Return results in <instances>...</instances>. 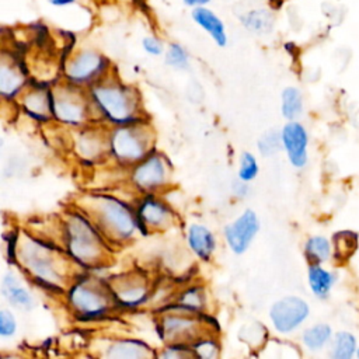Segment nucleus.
<instances>
[{
  "label": "nucleus",
  "instance_id": "nucleus-1",
  "mask_svg": "<svg viewBox=\"0 0 359 359\" xmlns=\"http://www.w3.org/2000/svg\"><path fill=\"white\" fill-rule=\"evenodd\" d=\"M15 265L38 287L53 294H65L69 283L76 276L73 272L76 265L62 244L32 231L18 233Z\"/></svg>",
  "mask_w": 359,
  "mask_h": 359
},
{
  "label": "nucleus",
  "instance_id": "nucleus-2",
  "mask_svg": "<svg viewBox=\"0 0 359 359\" xmlns=\"http://www.w3.org/2000/svg\"><path fill=\"white\" fill-rule=\"evenodd\" d=\"M60 244L73 264L83 271L107 265L114 254L112 247H115L79 206L69 209L62 217Z\"/></svg>",
  "mask_w": 359,
  "mask_h": 359
},
{
  "label": "nucleus",
  "instance_id": "nucleus-3",
  "mask_svg": "<svg viewBox=\"0 0 359 359\" xmlns=\"http://www.w3.org/2000/svg\"><path fill=\"white\" fill-rule=\"evenodd\" d=\"M94 119L108 128L146 121L139 91L114 77H104L87 88Z\"/></svg>",
  "mask_w": 359,
  "mask_h": 359
},
{
  "label": "nucleus",
  "instance_id": "nucleus-4",
  "mask_svg": "<svg viewBox=\"0 0 359 359\" xmlns=\"http://www.w3.org/2000/svg\"><path fill=\"white\" fill-rule=\"evenodd\" d=\"M76 206L95 222L115 247L132 241L140 233L135 205L116 195L90 192L80 198Z\"/></svg>",
  "mask_w": 359,
  "mask_h": 359
},
{
  "label": "nucleus",
  "instance_id": "nucleus-5",
  "mask_svg": "<svg viewBox=\"0 0 359 359\" xmlns=\"http://www.w3.org/2000/svg\"><path fill=\"white\" fill-rule=\"evenodd\" d=\"M65 302L79 321L102 320L116 309L107 279H97L88 273L72 279L65 290Z\"/></svg>",
  "mask_w": 359,
  "mask_h": 359
},
{
  "label": "nucleus",
  "instance_id": "nucleus-6",
  "mask_svg": "<svg viewBox=\"0 0 359 359\" xmlns=\"http://www.w3.org/2000/svg\"><path fill=\"white\" fill-rule=\"evenodd\" d=\"M156 150V135L147 121L108 128V153L118 165L130 168Z\"/></svg>",
  "mask_w": 359,
  "mask_h": 359
},
{
  "label": "nucleus",
  "instance_id": "nucleus-7",
  "mask_svg": "<svg viewBox=\"0 0 359 359\" xmlns=\"http://www.w3.org/2000/svg\"><path fill=\"white\" fill-rule=\"evenodd\" d=\"M52 116L56 123L73 129L94 123L95 119L87 88L69 83L52 88Z\"/></svg>",
  "mask_w": 359,
  "mask_h": 359
},
{
  "label": "nucleus",
  "instance_id": "nucleus-8",
  "mask_svg": "<svg viewBox=\"0 0 359 359\" xmlns=\"http://www.w3.org/2000/svg\"><path fill=\"white\" fill-rule=\"evenodd\" d=\"M116 309L136 310L147 304L153 296V283L140 269L121 272L107 279Z\"/></svg>",
  "mask_w": 359,
  "mask_h": 359
},
{
  "label": "nucleus",
  "instance_id": "nucleus-9",
  "mask_svg": "<svg viewBox=\"0 0 359 359\" xmlns=\"http://www.w3.org/2000/svg\"><path fill=\"white\" fill-rule=\"evenodd\" d=\"M171 181V165L168 158L154 150L143 160L129 168V182L140 195L160 194Z\"/></svg>",
  "mask_w": 359,
  "mask_h": 359
},
{
  "label": "nucleus",
  "instance_id": "nucleus-10",
  "mask_svg": "<svg viewBox=\"0 0 359 359\" xmlns=\"http://www.w3.org/2000/svg\"><path fill=\"white\" fill-rule=\"evenodd\" d=\"M156 331L163 342H185L189 344L203 332H212L202 314H191L184 311H163L158 314Z\"/></svg>",
  "mask_w": 359,
  "mask_h": 359
},
{
  "label": "nucleus",
  "instance_id": "nucleus-11",
  "mask_svg": "<svg viewBox=\"0 0 359 359\" xmlns=\"http://www.w3.org/2000/svg\"><path fill=\"white\" fill-rule=\"evenodd\" d=\"M109 60L100 52L83 49L72 56L63 69L65 80L69 84L88 88L108 76Z\"/></svg>",
  "mask_w": 359,
  "mask_h": 359
},
{
  "label": "nucleus",
  "instance_id": "nucleus-12",
  "mask_svg": "<svg viewBox=\"0 0 359 359\" xmlns=\"http://www.w3.org/2000/svg\"><path fill=\"white\" fill-rule=\"evenodd\" d=\"M136 216L139 222L140 234L147 236L154 231H164L172 227L178 216L168 202L158 196V194L140 195L135 203Z\"/></svg>",
  "mask_w": 359,
  "mask_h": 359
},
{
  "label": "nucleus",
  "instance_id": "nucleus-13",
  "mask_svg": "<svg viewBox=\"0 0 359 359\" xmlns=\"http://www.w3.org/2000/svg\"><path fill=\"white\" fill-rule=\"evenodd\" d=\"M310 307L304 299L299 296H285L278 299L269 307V321L279 334H290L296 331L309 317Z\"/></svg>",
  "mask_w": 359,
  "mask_h": 359
},
{
  "label": "nucleus",
  "instance_id": "nucleus-14",
  "mask_svg": "<svg viewBox=\"0 0 359 359\" xmlns=\"http://www.w3.org/2000/svg\"><path fill=\"white\" fill-rule=\"evenodd\" d=\"M261 229L258 215L247 208L223 229V237L229 250L236 255H243L251 247Z\"/></svg>",
  "mask_w": 359,
  "mask_h": 359
},
{
  "label": "nucleus",
  "instance_id": "nucleus-15",
  "mask_svg": "<svg viewBox=\"0 0 359 359\" xmlns=\"http://www.w3.org/2000/svg\"><path fill=\"white\" fill-rule=\"evenodd\" d=\"M94 123L80 128L73 143L76 154L86 163H97L105 157H109L108 128H105L102 123Z\"/></svg>",
  "mask_w": 359,
  "mask_h": 359
},
{
  "label": "nucleus",
  "instance_id": "nucleus-16",
  "mask_svg": "<svg viewBox=\"0 0 359 359\" xmlns=\"http://www.w3.org/2000/svg\"><path fill=\"white\" fill-rule=\"evenodd\" d=\"M18 101L22 112L32 121L39 123L53 121L52 88H48L45 84H36L29 88L25 87Z\"/></svg>",
  "mask_w": 359,
  "mask_h": 359
},
{
  "label": "nucleus",
  "instance_id": "nucleus-17",
  "mask_svg": "<svg viewBox=\"0 0 359 359\" xmlns=\"http://www.w3.org/2000/svg\"><path fill=\"white\" fill-rule=\"evenodd\" d=\"M282 147L286 151L289 163L294 168H303L307 164L309 135L306 128L297 121H289L280 129Z\"/></svg>",
  "mask_w": 359,
  "mask_h": 359
},
{
  "label": "nucleus",
  "instance_id": "nucleus-18",
  "mask_svg": "<svg viewBox=\"0 0 359 359\" xmlns=\"http://www.w3.org/2000/svg\"><path fill=\"white\" fill-rule=\"evenodd\" d=\"M208 304L209 299L206 287L201 283H189L178 290L175 297L170 303L164 304L158 313L175 310L191 314H202L208 311Z\"/></svg>",
  "mask_w": 359,
  "mask_h": 359
},
{
  "label": "nucleus",
  "instance_id": "nucleus-19",
  "mask_svg": "<svg viewBox=\"0 0 359 359\" xmlns=\"http://www.w3.org/2000/svg\"><path fill=\"white\" fill-rule=\"evenodd\" d=\"M185 241L191 252L203 262H209L217 250L216 234L202 223H191L187 227Z\"/></svg>",
  "mask_w": 359,
  "mask_h": 359
},
{
  "label": "nucleus",
  "instance_id": "nucleus-20",
  "mask_svg": "<svg viewBox=\"0 0 359 359\" xmlns=\"http://www.w3.org/2000/svg\"><path fill=\"white\" fill-rule=\"evenodd\" d=\"M27 86V73L22 65L13 57L10 62L3 57L0 69V93L4 100H14L22 94Z\"/></svg>",
  "mask_w": 359,
  "mask_h": 359
},
{
  "label": "nucleus",
  "instance_id": "nucleus-21",
  "mask_svg": "<svg viewBox=\"0 0 359 359\" xmlns=\"http://www.w3.org/2000/svg\"><path fill=\"white\" fill-rule=\"evenodd\" d=\"M104 355L112 359H139L146 356H157L151 346L137 338H115L107 346Z\"/></svg>",
  "mask_w": 359,
  "mask_h": 359
},
{
  "label": "nucleus",
  "instance_id": "nucleus-22",
  "mask_svg": "<svg viewBox=\"0 0 359 359\" xmlns=\"http://www.w3.org/2000/svg\"><path fill=\"white\" fill-rule=\"evenodd\" d=\"M1 294L8 304L20 310H31L34 307V297L29 289L21 283L20 278L13 271H7L3 276Z\"/></svg>",
  "mask_w": 359,
  "mask_h": 359
},
{
  "label": "nucleus",
  "instance_id": "nucleus-23",
  "mask_svg": "<svg viewBox=\"0 0 359 359\" xmlns=\"http://www.w3.org/2000/svg\"><path fill=\"white\" fill-rule=\"evenodd\" d=\"M192 18L202 29H205L210 35V38L216 42L217 46L223 48L227 45V34L224 24L213 11L205 7H196L192 11Z\"/></svg>",
  "mask_w": 359,
  "mask_h": 359
},
{
  "label": "nucleus",
  "instance_id": "nucleus-24",
  "mask_svg": "<svg viewBox=\"0 0 359 359\" xmlns=\"http://www.w3.org/2000/svg\"><path fill=\"white\" fill-rule=\"evenodd\" d=\"M307 279H309V286L313 292L320 299H324L328 296L332 285H334V275L324 269L320 264H310L309 271H307Z\"/></svg>",
  "mask_w": 359,
  "mask_h": 359
},
{
  "label": "nucleus",
  "instance_id": "nucleus-25",
  "mask_svg": "<svg viewBox=\"0 0 359 359\" xmlns=\"http://www.w3.org/2000/svg\"><path fill=\"white\" fill-rule=\"evenodd\" d=\"M194 358L215 359L220 355V342L215 332H203L189 342Z\"/></svg>",
  "mask_w": 359,
  "mask_h": 359
},
{
  "label": "nucleus",
  "instance_id": "nucleus-26",
  "mask_svg": "<svg viewBox=\"0 0 359 359\" xmlns=\"http://www.w3.org/2000/svg\"><path fill=\"white\" fill-rule=\"evenodd\" d=\"M280 112L287 121H296L303 112V95L297 87H286L280 94Z\"/></svg>",
  "mask_w": 359,
  "mask_h": 359
},
{
  "label": "nucleus",
  "instance_id": "nucleus-27",
  "mask_svg": "<svg viewBox=\"0 0 359 359\" xmlns=\"http://www.w3.org/2000/svg\"><path fill=\"white\" fill-rule=\"evenodd\" d=\"M331 245L323 236H313L304 244V255L310 264H321L330 258Z\"/></svg>",
  "mask_w": 359,
  "mask_h": 359
},
{
  "label": "nucleus",
  "instance_id": "nucleus-28",
  "mask_svg": "<svg viewBox=\"0 0 359 359\" xmlns=\"http://www.w3.org/2000/svg\"><path fill=\"white\" fill-rule=\"evenodd\" d=\"M331 339V328L327 324H314L302 334V342L307 349H321Z\"/></svg>",
  "mask_w": 359,
  "mask_h": 359
},
{
  "label": "nucleus",
  "instance_id": "nucleus-29",
  "mask_svg": "<svg viewBox=\"0 0 359 359\" xmlns=\"http://www.w3.org/2000/svg\"><path fill=\"white\" fill-rule=\"evenodd\" d=\"M282 147L280 130L268 129L259 135L257 139V150L262 157H271L276 154Z\"/></svg>",
  "mask_w": 359,
  "mask_h": 359
},
{
  "label": "nucleus",
  "instance_id": "nucleus-30",
  "mask_svg": "<svg viewBox=\"0 0 359 359\" xmlns=\"http://www.w3.org/2000/svg\"><path fill=\"white\" fill-rule=\"evenodd\" d=\"M243 24L247 29L252 32L264 34L272 28L273 20L268 11L254 10V11H250L245 17H243Z\"/></svg>",
  "mask_w": 359,
  "mask_h": 359
},
{
  "label": "nucleus",
  "instance_id": "nucleus-31",
  "mask_svg": "<svg viewBox=\"0 0 359 359\" xmlns=\"http://www.w3.org/2000/svg\"><path fill=\"white\" fill-rule=\"evenodd\" d=\"M259 174V164L254 153L243 151L238 157V170L237 177L243 181L252 182Z\"/></svg>",
  "mask_w": 359,
  "mask_h": 359
},
{
  "label": "nucleus",
  "instance_id": "nucleus-32",
  "mask_svg": "<svg viewBox=\"0 0 359 359\" xmlns=\"http://www.w3.org/2000/svg\"><path fill=\"white\" fill-rule=\"evenodd\" d=\"M356 348V339L349 332H338L332 345V356L335 359H349Z\"/></svg>",
  "mask_w": 359,
  "mask_h": 359
},
{
  "label": "nucleus",
  "instance_id": "nucleus-33",
  "mask_svg": "<svg viewBox=\"0 0 359 359\" xmlns=\"http://www.w3.org/2000/svg\"><path fill=\"white\" fill-rule=\"evenodd\" d=\"M165 65L175 70H187L189 67L188 52L180 43H171L165 50Z\"/></svg>",
  "mask_w": 359,
  "mask_h": 359
},
{
  "label": "nucleus",
  "instance_id": "nucleus-34",
  "mask_svg": "<svg viewBox=\"0 0 359 359\" xmlns=\"http://www.w3.org/2000/svg\"><path fill=\"white\" fill-rule=\"evenodd\" d=\"M158 358L164 359H180V358H191L192 352L189 348V344L185 342H167L165 346L157 352Z\"/></svg>",
  "mask_w": 359,
  "mask_h": 359
},
{
  "label": "nucleus",
  "instance_id": "nucleus-35",
  "mask_svg": "<svg viewBox=\"0 0 359 359\" xmlns=\"http://www.w3.org/2000/svg\"><path fill=\"white\" fill-rule=\"evenodd\" d=\"M18 328V323L11 310L3 307L0 309V337L11 338L15 335Z\"/></svg>",
  "mask_w": 359,
  "mask_h": 359
},
{
  "label": "nucleus",
  "instance_id": "nucleus-36",
  "mask_svg": "<svg viewBox=\"0 0 359 359\" xmlns=\"http://www.w3.org/2000/svg\"><path fill=\"white\" fill-rule=\"evenodd\" d=\"M251 182H247V181H243L240 180L238 177L236 180L231 181V185H230V189H231V194L234 198L237 199H245L251 195Z\"/></svg>",
  "mask_w": 359,
  "mask_h": 359
},
{
  "label": "nucleus",
  "instance_id": "nucleus-37",
  "mask_svg": "<svg viewBox=\"0 0 359 359\" xmlns=\"http://www.w3.org/2000/svg\"><path fill=\"white\" fill-rule=\"evenodd\" d=\"M142 46H143L144 52L149 53V55H151V56H158V55H161V53L164 52V46H163L161 41L157 39V38H154V36H146V38H143Z\"/></svg>",
  "mask_w": 359,
  "mask_h": 359
},
{
  "label": "nucleus",
  "instance_id": "nucleus-38",
  "mask_svg": "<svg viewBox=\"0 0 359 359\" xmlns=\"http://www.w3.org/2000/svg\"><path fill=\"white\" fill-rule=\"evenodd\" d=\"M210 0H184V3L187 6H202V4H206L209 3Z\"/></svg>",
  "mask_w": 359,
  "mask_h": 359
},
{
  "label": "nucleus",
  "instance_id": "nucleus-39",
  "mask_svg": "<svg viewBox=\"0 0 359 359\" xmlns=\"http://www.w3.org/2000/svg\"><path fill=\"white\" fill-rule=\"evenodd\" d=\"M53 6H66V4H70L73 3L74 0H49Z\"/></svg>",
  "mask_w": 359,
  "mask_h": 359
},
{
  "label": "nucleus",
  "instance_id": "nucleus-40",
  "mask_svg": "<svg viewBox=\"0 0 359 359\" xmlns=\"http://www.w3.org/2000/svg\"><path fill=\"white\" fill-rule=\"evenodd\" d=\"M358 356H359V351H358Z\"/></svg>",
  "mask_w": 359,
  "mask_h": 359
}]
</instances>
